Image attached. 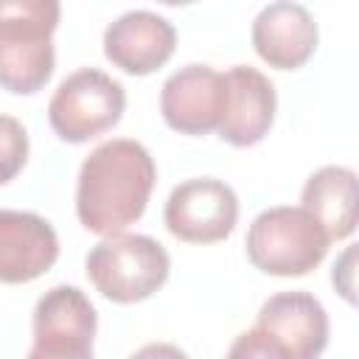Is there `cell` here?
I'll list each match as a JSON object with an SVG mask.
<instances>
[{"instance_id": "1", "label": "cell", "mask_w": 359, "mask_h": 359, "mask_svg": "<svg viewBox=\"0 0 359 359\" xmlns=\"http://www.w3.org/2000/svg\"><path fill=\"white\" fill-rule=\"evenodd\" d=\"M157 180L149 149L129 137H115L95 146L76 182L79 222L98 236H118L146 210Z\"/></svg>"}, {"instance_id": "2", "label": "cell", "mask_w": 359, "mask_h": 359, "mask_svg": "<svg viewBox=\"0 0 359 359\" xmlns=\"http://www.w3.org/2000/svg\"><path fill=\"white\" fill-rule=\"evenodd\" d=\"M59 0H0V87L36 93L53 73Z\"/></svg>"}, {"instance_id": "3", "label": "cell", "mask_w": 359, "mask_h": 359, "mask_svg": "<svg viewBox=\"0 0 359 359\" xmlns=\"http://www.w3.org/2000/svg\"><path fill=\"white\" fill-rule=\"evenodd\" d=\"M87 278L115 303H137L154 294L171 269L165 247L140 233H118L101 238L87 252Z\"/></svg>"}, {"instance_id": "4", "label": "cell", "mask_w": 359, "mask_h": 359, "mask_svg": "<svg viewBox=\"0 0 359 359\" xmlns=\"http://www.w3.org/2000/svg\"><path fill=\"white\" fill-rule=\"evenodd\" d=\"M328 252V236L303 208H266L247 230V255L266 275H306Z\"/></svg>"}, {"instance_id": "5", "label": "cell", "mask_w": 359, "mask_h": 359, "mask_svg": "<svg viewBox=\"0 0 359 359\" xmlns=\"http://www.w3.org/2000/svg\"><path fill=\"white\" fill-rule=\"evenodd\" d=\"M126 107L123 84L98 67H79L59 81L48 104L53 132L67 143H87L112 129Z\"/></svg>"}, {"instance_id": "6", "label": "cell", "mask_w": 359, "mask_h": 359, "mask_svg": "<svg viewBox=\"0 0 359 359\" xmlns=\"http://www.w3.org/2000/svg\"><path fill=\"white\" fill-rule=\"evenodd\" d=\"M165 227L171 236L188 244H210L222 241L233 233L238 219V196L236 191L213 177H196L180 182L163 210Z\"/></svg>"}, {"instance_id": "7", "label": "cell", "mask_w": 359, "mask_h": 359, "mask_svg": "<svg viewBox=\"0 0 359 359\" xmlns=\"http://www.w3.org/2000/svg\"><path fill=\"white\" fill-rule=\"evenodd\" d=\"M255 328L283 359H317L328 342V314L309 292H280L264 300Z\"/></svg>"}, {"instance_id": "8", "label": "cell", "mask_w": 359, "mask_h": 359, "mask_svg": "<svg viewBox=\"0 0 359 359\" xmlns=\"http://www.w3.org/2000/svg\"><path fill=\"white\" fill-rule=\"evenodd\" d=\"M224 98L219 135L233 146H255L272 126L275 118V84L250 65H233L222 73Z\"/></svg>"}, {"instance_id": "9", "label": "cell", "mask_w": 359, "mask_h": 359, "mask_svg": "<svg viewBox=\"0 0 359 359\" xmlns=\"http://www.w3.org/2000/svg\"><path fill=\"white\" fill-rule=\"evenodd\" d=\"M222 98V73H216L210 65L191 62L165 79L160 93V112L174 132L208 135L219 126Z\"/></svg>"}, {"instance_id": "10", "label": "cell", "mask_w": 359, "mask_h": 359, "mask_svg": "<svg viewBox=\"0 0 359 359\" xmlns=\"http://www.w3.org/2000/svg\"><path fill=\"white\" fill-rule=\"evenodd\" d=\"M177 45V31L171 20L149 8H132L115 17L104 31V53L107 59L132 73L146 76L168 62Z\"/></svg>"}, {"instance_id": "11", "label": "cell", "mask_w": 359, "mask_h": 359, "mask_svg": "<svg viewBox=\"0 0 359 359\" xmlns=\"http://www.w3.org/2000/svg\"><path fill=\"white\" fill-rule=\"evenodd\" d=\"M98 317L90 297L79 286L59 283L34 306V348L59 353L93 351Z\"/></svg>"}, {"instance_id": "12", "label": "cell", "mask_w": 359, "mask_h": 359, "mask_svg": "<svg viewBox=\"0 0 359 359\" xmlns=\"http://www.w3.org/2000/svg\"><path fill=\"white\" fill-rule=\"evenodd\" d=\"M59 258L53 224L28 210L0 208V283H28Z\"/></svg>"}, {"instance_id": "13", "label": "cell", "mask_w": 359, "mask_h": 359, "mask_svg": "<svg viewBox=\"0 0 359 359\" xmlns=\"http://www.w3.org/2000/svg\"><path fill=\"white\" fill-rule=\"evenodd\" d=\"M252 45L272 67L294 70L306 65L317 48V22L300 3H266L252 20Z\"/></svg>"}, {"instance_id": "14", "label": "cell", "mask_w": 359, "mask_h": 359, "mask_svg": "<svg viewBox=\"0 0 359 359\" xmlns=\"http://www.w3.org/2000/svg\"><path fill=\"white\" fill-rule=\"evenodd\" d=\"M328 236L348 238L356 227V174L345 165H323L303 185L300 205Z\"/></svg>"}, {"instance_id": "15", "label": "cell", "mask_w": 359, "mask_h": 359, "mask_svg": "<svg viewBox=\"0 0 359 359\" xmlns=\"http://www.w3.org/2000/svg\"><path fill=\"white\" fill-rule=\"evenodd\" d=\"M28 160V132L25 126L0 112V185L11 182Z\"/></svg>"}, {"instance_id": "16", "label": "cell", "mask_w": 359, "mask_h": 359, "mask_svg": "<svg viewBox=\"0 0 359 359\" xmlns=\"http://www.w3.org/2000/svg\"><path fill=\"white\" fill-rule=\"evenodd\" d=\"M224 359H283V356L269 342L266 334H261L258 328H250V331H241L233 339V345H230Z\"/></svg>"}, {"instance_id": "17", "label": "cell", "mask_w": 359, "mask_h": 359, "mask_svg": "<svg viewBox=\"0 0 359 359\" xmlns=\"http://www.w3.org/2000/svg\"><path fill=\"white\" fill-rule=\"evenodd\" d=\"M129 359H188V353L171 342H149L140 351H135Z\"/></svg>"}, {"instance_id": "18", "label": "cell", "mask_w": 359, "mask_h": 359, "mask_svg": "<svg viewBox=\"0 0 359 359\" xmlns=\"http://www.w3.org/2000/svg\"><path fill=\"white\" fill-rule=\"evenodd\" d=\"M25 359H93V351H84V353H59V351H39V348H31Z\"/></svg>"}]
</instances>
